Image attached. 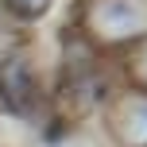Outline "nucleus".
Instances as JSON below:
<instances>
[{
	"label": "nucleus",
	"mask_w": 147,
	"mask_h": 147,
	"mask_svg": "<svg viewBox=\"0 0 147 147\" xmlns=\"http://www.w3.org/2000/svg\"><path fill=\"white\" fill-rule=\"evenodd\" d=\"M85 27L93 31L101 43H132L143 35V12L132 0H89L85 8Z\"/></svg>",
	"instance_id": "f257e3e1"
},
{
	"label": "nucleus",
	"mask_w": 147,
	"mask_h": 147,
	"mask_svg": "<svg viewBox=\"0 0 147 147\" xmlns=\"http://www.w3.org/2000/svg\"><path fill=\"white\" fill-rule=\"evenodd\" d=\"M0 101L16 116H31L39 101V81L31 70V58L23 51H8L0 58Z\"/></svg>",
	"instance_id": "f03ea898"
},
{
	"label": "nucleus",
	"mask_w": 147,
	"mask_h": 147,
	"mask_svg": "<svg viewBox=\"0 0 147 147\" xmlns=\"http://www.w3.org/2000/svg\"><path fill=\"white\" fill-rule=\"evenodd\" d=\"M109 132L120 147H147V93L124 89L109 109Z\"/></svg>",
	"instance_id": "7ed1b4c3"
},
{
	"label": "nucleus",
	"mask_w": 147,
	"mask_h": 147,
	"mask_svg": "<svg viewBox=\"0 0 147 147\" xmlns=\"http://www.w3.org/2000/svg\"><path fill=\"white\" fill-rule=\"evenodd\" d=\"M120 58H124V74L132 81V89L147 93V35H136L132 43L120 47Z\"/></svg>",
	"instance_id": "20e7f679"
},
{
	"label": "nucleus",
	"mask_w": 147,
	"mask_h": 147,
	"mask_svg": "<svg viewBox=\"0 0 147 147\" xmlns=\"http://www.w3.org/2000/svg\"><path fill=\"white\" fill-rule=\"evenodd\" d=\"M51 4H54V0H4V8L16 16V20H23V23L43 20V16L51 12Z\"/></svg>",
	"instance_id": "39448f33"
}]
</instances>
